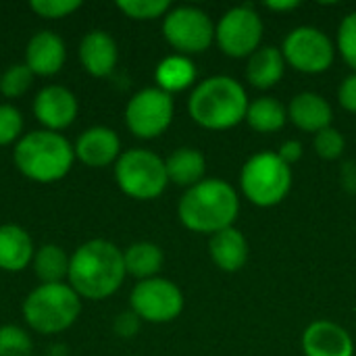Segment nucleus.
Masks as SVG:
<instances>
[{"instance_id":"obj_1","label":"nucleus","mask_w":356,"mask_h":356,"mask_svg":"<svg viewBox=\"0 0 356 356\" xmlns=\"http://www.w3.org/2000/svg\"><path fill=\"white\" fill-rule=\"evenodd\" d=\"M125 275L123 252L108 240H90L73 252L67 280L79 298L102 300L121 288Z\"/></svg>"},{"instance_id":"obj_2","label":"nucleus","mask_w":356,"mask_h":356,"mask_svg":"<svg viewBox=\"0 0 356 356\" xmlns=\"http://www.w3.org/2000/svg\"><path fill=\"white\" fill-rule=\"evenodd\" d=\"M240 213V198L223 179H202L186 190L179 200V221L196 234H217L234 227Z\"/></svg>"},{"instance_id":"obj_3","label":"nucleus","mask_w":356,"mask_h":356,"mask_svg":"<svg viewBox=\"0 0 356 356\" xmlns=\"http://www.w3.org/2000/svg\"><path fill=\"white\" fill-rule=\"evenodd\" d=\"M248 96L229 75H213L200 81L188 100L190 117L204 129H229L246 119Z\"/></svg>"},{"instance_id":"obj_4","label":"nucleus","mask_w":356,"mask_h":356,"mask_svg":"<svg viewBox=\"0 0 356 356\" xmlns=\"http://www.w3.org/2000/svg\"><path fill=\"white\" fill-rule=\"evenodd\" d=\"M13 159L25 177L38 184H52L71 171L75 148L58 131L38 129L17 142Z\"/></svg>"},{"instance_id":"obj_5","label":"nucleus","mask_w":356,"mask_h":356,"mask_svg":"<svg viewBox=\"0 0 356 356\" xmlns=\"http://www.w3.org/2000/svg\"><path fill=\"white\" fill-rule=\"evenodd\" d=\"M81 313L79 294L67 284H42L23 302V317L38 334H60L69 330Z\"/></svg>"},{"instance_id":"obj_6","label":"nucleus","mask_w":356,"mask_h":356,"mask_svg":"<svg viewBox=\"0 0 356 356\" xmlns=\"http://www.w3.org/2000/svg\"><path fill=\"white\" fill-rule=\"evenodd\" d=\"M240 188L252 204L261 209L275 207L292 188V167H288L277 152H259L244 163Z\"/></svg>"},{"instance_id":"obj_7","label":"nucleus","mask_w":356,"mask_h":356,"mask_svg":"<svg viewBox=\"0 0 356 356\" xmlns=\"http://www.w3.org/2000/svg\"><path fill=\"white\" fill-rule=\"evenodd\" d=\"M115 179L119 188L136 200H152L161 196L169 184L165 161L144 148H131L117 159Z\"/></svg>"},{"instance_id":"obj_8","label":"nucleus","mask_w":356,"mask_h":356,"mask_svg":"<svg viewBox=\"0 0 356 356\" xmlns=\"http://www.w3.org/2000/svg\"><path fill=\"white\" fill-rule=\"evenodd\" d=\"M163 33L165 40L186 56V54H198L213 44L215 25L202 8L177 6L165 15Z\"/></svg>"},{"instance_id":"obj_9","label":"nucleus","mask_w":356,"mask_h":356,"mask_svg":"<svg viewBox=\"0 0 356 356\" xmlns=\"http://www.w3.org/2000/svg\"><path fill=\"white\" fill-rule=\"evenodd\" d=\"M215 40L227 56H250L263 40V21L250 4L234 6L217 23Z\"/></svg>"},{"instance_id":"obj_10","label":"nucleus","mask_w":356,"mask_h":356,"mask_svg":"<svg viewBox=\"0 0 356 356\" xmlns=\"http://www.w3.org/2000/svg\"><path fill=\"white\" fill-rule=\"evenodd\" d=\"M282 54L286 63L300 73H323L334 65L336 50L321 29L300 25L286 35Z\"/></svg>"},{"instance_id":"obj_11","label":"nucleus","mask_w":356,"mask_h":356,"mask_svg":"<svg viewBox=\"0 0 356 356\" xmlns=\"http://www.w3.org/2000/svg\"><path fill=\"white\" fill-rule=\"evenodd\" d=\"M173 121V98L161 88H144L125 106V123L138 138L152 140Z\"/></svg>"},{"instance_id":"obj_12","label":"nucleus","mask_w":356,"mask_h":356,"mask_svg":"<svg viewBox=\"0 0 356 356\" xmlns=\"http://www.w3.org/2000/svg\"><path fill=\"white\" fill-rule=\"evenodd\" d=\"M131 311L148 323H169L184 311L181 290L163 277H152L136 284L129 296Z\"/></svg>"},{"instance_id":"obj_13","label":"nucleus","mask_w":356,"mask_h":356,"mask_svg":"<svg viewBox=\"0 0 356 356\" xmlns=\"http://www.w3.org/2000/svg\"><path fill=\"white\" fill-rule=\"evenodd\" d=\"M33 115L50 131L65 129L77 117V98L63 86H46L35 94Z\"/></svg>"},{"instance_id":"obj_14","label":"nucleus","mask_w":356,"mask_h":356,"mask_svg":"<svg viewBox=\"0 0 356 356\" xmlns=\"http://www.w3.org/2000/svg\"><path fill=\"white\" fill-rule=\"evenodd\" d=\"M305 356H353L350 334L334 321H315L302 334Z\"/></svg>"},{"instance_id":"obj_15","label":"nucleus","mask_w":356,"mask_h":356,"mask_svg":"<svg viewBox=\"0 0 356 356\" xmlns=\"http://www.w3.org/2000/svg\"><path fill=\"white\" fill-rule=\"evenodd\" d=\"M79 60L83 69L94 77L111 75L119 60V48L115 38L104 29L88 31L79 44Z\"/></svg>"},{"instance_id":"obj_16","label":"nucleus","mask_w":356,"mask_h":356,"mask_svg":"<svg viewBox=\"0 0 356 356\" xmlns=\"http://www.w3.org/2000/svg\"><path fill=\"white\" fill-rule=\"evenodd\" d=\"M75 156L88 167H106L121 156V140L111 127H90L77 138Z\"/></svg>"},{"instance_id":"obj_17","label":"nucleus","mask_w":356,"mask_h":356,"mask_svg":"<svg viewBox=\"0 0 356 356\" xmlns=\"http://www.w3.org/2000/svg\"><path fill=\"white\" fill-rule=\"evenodd\" d=\"M67 58L65 42L54 31H38L25 48V65L33 75H54L63 69Z\"/></svg>"},{"instance_id":"obj_18","label":"nucleus","mask_w":356,"mask_h":356,"mask_svg":"<svg viewBox=\"0 0 356 356\" xmlns=\"http://www.w3.org/2000/svg\"><path fill=\"white\" fill-rule=\"evenodd\" d=\"M288 117L298 129L309 134H319L325 127H332L334 111L323 96L315 92H300L290 100Z\"/></svg>"},{"instance_id":"obj_19","label":"nucleus","mask_w":356,"mask_h":356,"mask_svg":"<svg viewBox=\"0 0 356 356\" xmlns=\"http://www.w3.org/2000/svg\"><path fill=\"white\" fill-rule=\"evenodd\" d=\"M209 252H211L213 263L221 271L236 273L248 261V242H246V238H244V234L240 229L227 227V229L217 232V234L211 236Z\"/></svg>"},{"instance_id":"obj_20","label":"nucleus","mask_w":356,"mask_h":356,"mask_svg":"<svg viewBox=\"0 0 356 356\" xmlns=\"http://www.w3.org/2000/svg\"><path fill=\"white\" fill-rule=\"evenodd\" d=\"M35 257L31 236L15 223L0 225V269L23 271Z\"/></svg>"},{"instance_id":"obj_21","label":"nucleus","mask_w":356,"mask_h":356,"mask_svg":"<svg viewBox=\"0 0 356 356\" xmlns=\"http://www.w3.org/2000/svg\"><path fill=\"white\" fill-rule=\"evenodd\" d=\"M284 69L286 58L282 50L273 46H263L254 54H250L246 65V79L259 90H269L284 77Z\"/></svg>"},{"instance_id":"obj_22","label":"nucleus","mask_w":356,"mask_h":356,"mask_svg":"<svg viewBox=\"0 0 356 356\" xmlns=\"http://www.w3.org/2000/svg\"><path fill=\"white\" fill-rule=\"evenodd\" d=\"M165 167H167L169 181L184 186V188H192L204 179L207 159L196 148H177L175 152L167 156Z\"/></svg>"},{"instance_id":"obj_23","label":"nucleus","mask_w":356,"mask_h":356,"mask_svg":"<svg viewBox=\"0 0 356 356\" xmlns=\"http://www.w3.org/2000/svg\"><path fill=\"white\" fill-rule=\"evenodd\" d=\"M156 83L163 92L173 94V92H181L186 88H190L196 79V67L194 63L184 56V54H171L167 58H163L156 67Z\"/></svg>"},{"instance_id":"obj_24","label":"nucleus","mask_w":356,"mask_h":356,"mask_svg":"<svg viewBox=\"0 0 356 356\" xmlns=\"http://www.w3.org/2000/svg\"><path fill=\"white\" fill-rule=\"evenodd\" d=\"M123 261H125V271L134 277H138L140 282L144 280H152L156 277V273L163 267V250L152 244V242H136L131 244L125 252H123Z\"/></svg>"},{"instance_id":"obj_25","label":"nucleus","mask_w":356,"mask_h":356,"mask_svg":"<svg viewBox=\"0 0 356 356\" xmlns=\"http://www.w3.org/2000/svg\"><path fill=\"white\" fill-rule=\"evenodd\" d=\"M246 121L259 134H273L286 125L288 108L277 98L263 96V98H257L254 102L248 104Z\"/></svg>"},{"instance_id":"obj_26","label":"nucleus","mask_w":356,"mask_h":356,"mask_svg":"<svg viewBox=\"0 0 356 356\" xmlns=\"http://www.w3.org/2000/svg\"><path fill=\"white\" fill-rule=\"evenodd\" d=\"M69 261L71 259L60 246L44 244L40 250H35L33 269L42 284H63V280L69 277Z\"/></svg>"},{"instance_id":"obj_27","label":"nucleus","mask_w":356,"mask_h":356,"mask_svg":"<svg viewBox=\"0 0 356 356\" xmlns=\"http://www.w3.org/2000/svg\"><path fill=\"white\" fill-rule=\"evenodd\" d=\"M117 6L129 19H136V21H150L171 10L169 0H119Z\"/></svg>"},{"instance_id":"obj_28","label":"nucleus","mask_w":356,"mask_h":356,"mask_svg":"<svg viewBox=\"0 0 356 356\" xmlns=\"http://www.w3.org/2000/svg\"><path fill=\"white\" fill-rule=\"evenodd\" d=\"M31 81H33L31 69L25 63H17V65H10L2 73V77H0V92L6 98H17V96H23L29 90Z\"/></svg>"},{"instance_id":"obj_29","label":"nucleus","mask_w":356,"mask_h":356,"mask_svg":"<svg viewBox=\"0 0 356 356\" xmlns=\"http://www.w3.org/2000/svg\"><path fill=\"white\" fill-rule=\"evenodd\" d=\"M31 338L17 325L0 327V356H29Z\"/></svg>"},{"instance_id":"obj_30","label":"nucleus","mask_w":356,"mask_h":356,"mask_svg":"<svg viewBox=\"0 0 356 356\" xmlns=\"http://www.w3.org/2000/svg\"><path fill=\"white\" fill-rule=\"evenodd\" d=\"M346 148V142H344V136L334 129V127H325L323 131L315 134V150L321 159L325 161H336L342 156Z\"/></svg>"},{"instance_id":"obj_31","label":"nucleus","mask_w":356,"mask_h":356,"mask_svg":"<svg viewBox=\"0 0 356 356\" xmlns=\"http://www.w3.org/2000/svg\"><path fill=\"white\" fill-rule=\"evenodd\" d=\"M338 46H340V54L342 58L355 69L356 73V10L348 13L340 27H338Z\"/></svg>"},{"instance_id":"obj_32","label":"nucleus","mask_w":356,"mask_h":356,"mask_svg":"<svg viewBox=\"0 0 356 356\" xmlns=\"http://www.w3.org/2000/svg\"><path fill=\"white\" fill-rule=\"evenodd\" d=\"M23 131V117L13 104H0V146L13 144Z\"/></svg>"},{"instance_id":"obj_33","label":"nucleus","mask_w":356,"mask_h":356,"mask_svg":"<svg viewBox=\"0 0 356 356\" xmlns=\"http://www.w3.org/2000/svg\"><path fill=\"white\" fill-rule=\"evenodd\" d=\"M81 6L79 0H31L29 8L44 19H63Z\"/></svg>"},{"instance_id":"obj_34","label":"nucleus","mask_w":356,"mask_h":356,"mask_svg":"<svg viewBox=\"0 0 356 356\" xmlns=\"http://www.w3.org/2000/svg\"><path fill=\"white\" fill-rule=\"evenodd\" d=\"M140 317L134 313V311H125L121 315H117L113 327H115V334L121 336V338H134L138 332H140Z\"/></svg>"},{"instance_id":"obj_35","label":"nucleus","mask_w":356,"mask_h":356,"mask_svg":"<svg viewBox=\"0 0 356 356\" xmlns=\"http://www.w3.org/2000/svg\"><path fill=\"white\" fill-rule=\"evenodd\" d=\"M338 100L342 104V108H346L348 113H356V73L348 75L340 88H338Z\"/></svg>"},{"instance_id":"obj_36","label":"nucleus","mask_w":356,"mask_h":356,"mask_svg":"<svg viewBox=\"0 0 356 356\" xmlns=\"http://www.w3.org/2000/svg\"><path fill=\"white\" fill-rule=\"evenodd\" d=\"M277 156H280L288 167H292L294 163H298V161L302 159V144H300L298 140H288V142H284V144L280 146Z\"/></svg>"},{"instance_id":"obj_37","label":"nucleus","mask_w":356,"mask_h":356,"mask_svg":"<svg viewBox=\"0 0 356 356\" xmlns=\"http://www.w3.org/2000/svg\"><path fill=\"white\" fill-rule=\"evenodd\" d=\"M342 181H344V186H346L350 192H355L356 190V165L355 163H346V165H344V169H342Z\"/></svg>"},{"instance_id":"obj_38","label":"nucleus","mask_w":356,"mask_h":356,"mask_svg":"<svg viewBox=\"0 0 356 356\" xmlns=\"http://www.w3.org/2000/svg\"><path fill=\"white\" fill-rule=\"evenodd\" d=\"M265 6H267L269 10H294V8L300 6V2H298V0H282V2L273 0V2H267Z\"/></svg>"}]
</instances>
